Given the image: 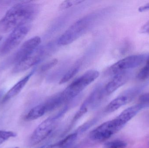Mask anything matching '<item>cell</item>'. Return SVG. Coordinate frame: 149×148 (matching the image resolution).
<instances>
[{"instance_id":"cell-24","label":"cell","mask_w":149,"mask_h":148,"mask_svg":"<svg viewBox=\"0 0 149 148\" xmlns=\"http://www.w3.org/2000/svg\"><path fill=\"white\" fill-rule=\"evenodd\" d=\"M149 10V3L145 4L143 6L140 7L138 9V10L140 12H143V11H146V10Z\"/></svg>"},{"instance_id":"cell-4","label":"cell","mask_w":149,"mask_h":148,"mask_svg":"<svg viewBox=\"0 0 149 148\" xmlns=\"http://www.w3.org/2000/svg\"><path fill=\"white\" fill-rule=\"evenodd\" d=\"M42 40L35 36L26 41L14 54L0 63V71L16 65L34 52L39 47Z\"/></svg>"},{"instance_id":"cell-10","label":"cell","mask_w":149,"mask_h":148,"mask_svg":"<svg viewBox=\"0 0 149 148\" xmlns=\"http://www.w3.org/2000/svg\"><path fill=\"white\" fill-rule=\"evenodd\" d=\"M44 53L43 48L38 47L31 54L16 64L12 70V73L16 74L24 72L36 65L42 61Z\"/></svg>"},{"instance_id":"cell-26","label":"cell","mask_w":149,"mask_h":148,"mask_svg":"<svg viewBox=\"0 0 149 148\" xmlns=\"http://www.w3.org/2000/svg\"><path fill=\"white\" fill-rule=\"evenodd\" d=\"M2 39V36L0 35V42L1 41Z\"/></svg>"},{"instance_id":"cell-28","label":"cell","mask_w":149,"mask_h":148,"mask_svg":"<svg viewBox=\"0 0 149 148\" xmlns=\"http://www.w3.org/2000/svg\"><path fill=\"white\" fill-rule=\"evenodd\" d=\"M45 147V146H44V147H41L38 148H44Z\"/></svg>"},{"instance_id":"cell-2","label":"cell","mask_w":149,"mask_h":148,"mask_svg":"<svg viewBox=\"0 0 149 148\" xmlns=\"http://www.w3.org/2000/svg\"><path fill=\"white\" fill-rule=\"evenodd\" d=\"M94 17L92 15L80 18L71 25L58 38V44L66 46L74 42L84 34L92 26Z\"/></svg>"},{"instance_id":"cell-23","label":"cell","mask_w":149,"mask_h":148,"mask_svg":"<svg viewBox=\"0 0 149 148\" xmlns=\"http://www.w3.org/2000/svg\"><path fill=\"white\" fill-rule=\"evenodd\" d=\"M140 31V32L142 34H149V21L141 28Z\"/></svg>"},{"instance_id":"cell-12","label":"cell","mask_w":149,"mask_h":148,"mask_svg":"<svg viewBox=\"0 0 149 148\" xmlns=\"http://www.w3.org/2000/svg\"><path fill=\"white\" fill-rule=\"evenodd\" d=\"M142 108H143V106L140 104H138L130 107L123 111L116 118L114 119L119 127L122 129L126 123L134 117Z\"/></svg>"},{"instance_id":"cell-1","label":"cell","mask_w":149,"mask_h":148,"mask_svg":"<svg viewBox=\"0 0 149 148\" xmlns=\"http://www.w3.org/2000/svg\"><path fill=\"white\" fill-rule=\"evenodd\" d=\"M39 10L38 4L30 2L15 4L0 20V34H6L21 25L30 23L37 16Z\"/></svg>"},{"instance_id":"cell-21","label":"cell","mask_w":149,"mask_h":148,"mask_svg":"<svg viewBox=\"0 0 149 148\" xmlns=\"http://www.w3.org/2000/svg\"><path fill=\"white\" fill-rule=\"evenodd\" d=\"M58 62V61L56 59H53L47 62L41 67L40 71L41 72H45L48 71L49 70L51 69L53 67H55L57 64Z\"/></svg>"},{"instance_id":"cell-8","label":"cell","mask_w":149,"mask_h":148,"mask_svg":"<svg viewBox=\"0 0 149 148\" xmlns=\"http://www.w3.org/2000/svg\"><path fill=\"white\" fill-rule=\"evenodd\" d=\"M141 89L142 88L139 87L126 90L110 102L106 107L105 111L107 113H112L129 103L140 93Z\"/></svg>"},{"instance_id":"cell-9","label":"cell","mask_w":149,"mask_h":148,"mask_svg":"<svg viewBox=\"0 0 149 148\" xmlns=\"http://www.w3.org/2000/svg\"><path fill=\"white\" fill-rule=\"evenodd\" d=\"M119 131L120 130L113 120L102 123L94 129L90 134V138L94 141H102L109 139Z\"/></svg>"},{"instance_id":"cell-27","label":"cell","mask_w":149,"mask_h":148,"mask_svg":"<svg viewBox=\"0 0 149 148\" xmlns=\"http://www.w3.org/2000/svg\"><path fill=\"white\" fill-rule=\"evenodd\" d=\"M147 61H149V56H148V59H147Z\"/></svg>"},{"instance_id":"cell-22","label":"cell","mask_w":149,"mask_h":148,"mask_svg":"<svg viewBox=\"0 0 149 148\" xmlns=\"http://www.w3.org/2000/svg\"><path fill=\"white\" fill-rule=\"evenodd\" d=\"M139 104L141 105L143 108L149 107V93L144 94L141 96L139 98Z\"/></svg>"},{"instance_id":"cell-13","label":"cell","mask_w":149,"mask_h":148,"mask_svg":"<svg viewBox=\"0 0 149 148\" xmlns=\"http://www.w3.org/2000/svg\"><path fill=\"white\" fill-rule=\"evenodd\" d=\"M34 73V70L30 72L24 77H23L19 81L17 82L9 91L4 95L2 99L3 103H5L13 97L17 95L22 89L25 87L31 77Z\"/></svg>"},{"instance_id":"cell-29","label":"cell","mask_w":149,"mask_h":148,"mask_svg":"<svg viewBox=\"0 0 149 148\" xmlns=\"http://www.w3.org/2000/svg\"><path fill=\"white\" fill-rule=\"evenodd\" d=\"M15 148H19V147H15Z\"/></svg>"},{"instance_id":"cell-18","label":"cell","mask_w":149,"mask_h":148,"mask_svg":"<svg viewBox=\"0 0 149 148\" xmlns=\"http://www.w3.org/2000/svg\"><path fill=\"white\" fill-rule=\"evenodd\" d=\"M127 144L123 141L114 140L106 143L103 148H125Z\"/></svg>"},{"instance_id":"cell-16","label":"cell","mask_w":149,"mask_h":148,"mask_svg":"<svg viewBox=\"0 0 149 148\" xmlns=\"http://www.w3.org/2000/svg\"><path fill=\"white\" fill-rule=\"evenodd\" d=\"M80 66L79 64H75L61 78L59 81V84H63L72 79L79 72L80 70Z\"/></svg>"},{"instance_id":"cell-15","label":"cell","mask_w":149,"mask_h":148,"mask_svg":"<svg viewBox=\"0 0 149 148\" xmlns=\"http://www.w3.org/2000/svg\"><path fill=\"white\" fill-rule=\"evenodd\" d=\"M77 136L78 135L76 133L71 134L58 142L49 146H45L44 148H68L77 139Z\"/></svg>"},{"instance_id":"cell-6","label":"cell","mask_w":149,"mask_h":148,"mask_svg":"<svg viewBox=\"0 0 149 148\" xmlns=\"http://www.w3.org/2000/svg\"><path fill=\"white\" fill-rule=\"evenodd\" d=\"M148 56L146 54L134 55L125 57L111 65L107 71L109 75L115 76L138 67L143 63Z\"/></svg>"},{"instance_id":"cell-20","label":"cell","mask_w":149,"mask_h":148,"mask_svg":"<svg viewBox=\"0 0 149 148\" xmlns=\"http://www.w3.org/2000/svg\"><path fill=\"white\" fill-rule=\"evenodd\" d=\"M16 136L17 134L12 131L0 130V144L8 140L10 138L15 137Z\"/></svg>"},{"instance_id":"cell-25","label":"cell","mask_w":149,"mask_h":148,"mask_svg":"<svg viewBox=\"0 0 149 148\" xmlns=\"http://www.w3.org/2000/svg\"><path fill=\"white\" fill-rule=\"evenodd\" d=\"M3 92H4V91H3V89H1V90H0V100H1V98L2 96H3Z\"/></svg>"},{"instance_id":"cell-19","label":"cell","mask_w":149,"mask_h":148,"mask_svg":"<svg viewBox=\"0 0 149 148\" xmlns=\"http://www.w3.org/2000/svg\"><path fill=\"white\" fill-rule=\"evenodd\" d=\"M137 78L141 81H144L149 78V61H147L146 65L140 70L137 74Z\"/></svg>"},{"instance_id":"cell-3","label":"cell","mask_w":149,"mask_h":148,"mask_svg":"<svg viewBox=\"0 0 149 148\" xmlns=\"http://www.w3.org/2000/svg\"><path fill=\"white\" fill-rule=\"evenodd\" d=\"M100 76L96 70H88L75 79L62 93H60L64 103L75 98L86 87L94 81Z\"/></svg>"},{"instance_id":"cell-11","label":"cell","mask_w":149,"mask_h":148,"mask_svg":"<svg viewBox=\"0 0 149 148\" xmlns=\"http://www.w3.org/2000/svg\"><path fill=\"white\" fill-rule=\"evenodd\" d=\"M130 76V73L128 71L122 72L114 76L112 80L104 87L106 94H111L124 85L129 80Z\"/></svg>"},{"instance_id":"cell-14","label":"cell","mask_w":149,"mask_h":148,"mask_svg":"<svg viewBox=\"0 0 149 148\" xmlns=\"http://www.w3.org/2000/svg\"><path fill=\"white\" fill-rule=\"evenodd\" d=\"M47 112L44 104H40L31 109L25 116L27 121L34 120L42 117Z\"/></svg>"},{"instance_id":"cell-17","label":"cell","mask_w":149,"mask_h":148,"mask_svg":"<svg viewBox=\"0 0 149 148\" xmlns=\"http://www.w3.org/2000/svg\"><path fill=\"white\" fill-rule=\"evenodd\" d=\"M85 1L82 0H66L64 1L59 5V8L65 10L71 8L74 5H78Z\"/></svg>"},{"instance_id":"cell-7","label":"cell","mask_w":149,"mask_h":148,"mask_svg":"<svg viewBox=\"0 0 149 148\" xmlns=\"http://www.w3.org/2000/svg\"><path fill=\"white\" fill-rule=\"evenodd\" d=\"M59 117L57 115L56 116L48 118L40 123L31 136L30 145L31 146L37 145L48 137L54 130Z\"/></svg>"},{"instance_id":"cell-5","label":"cell","mask_w":149,"mask_h":148,"mask_svg":"<svg viewBox=\"0 0 149 148\" xmlns=\"http://www.w3.org/2000/svg\"><path fill=\"white\" fill-rule=\"evenodd\" d=\"M31 28V24L28 23L21 25L11 31L1 47L0 55H5L15 48L28 34Z\"/></svg>"}]
</instances>
